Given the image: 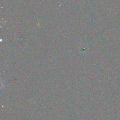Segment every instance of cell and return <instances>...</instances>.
I'll list each match as a JSON object with an SVG mask.
<instances>
[]
</instances>
